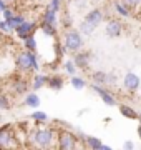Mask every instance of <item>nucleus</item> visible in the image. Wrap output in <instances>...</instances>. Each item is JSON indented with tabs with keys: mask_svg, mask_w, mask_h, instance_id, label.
I'll use <instances>...</instances> for the list:
<instances>
[{
	"mask_svg": "<svg viewBox=\"0 0 141 150\" xmlns=\"http://www.w3.org/2000/svg\"><path fill=\"white\" fill-rule=\"evenodd\" d=\"M28 144L35 149H53L57 144V129L37 123V127L28 132Z\"/></svg>",
	"mask_w": 141,
	"mask_h": 150,
	"instance_id": "obj_1",
	"label": "nucleus"
},
{
	"mask_svg": "<svg viewBox=\"0 0 141 150\" xmlns=\"http://www.w3.org/2000/svg\"><path fill=\"white\" fill-rule=\"evenodd\" d=\"M15 69L23 75L35 74L40 70V60L37 52H30L27 48H22L15 55Z\"/></svg>",
	"mask_w": 141,
	"mask_h": 150,
	"instance_id": "obj_2",
	"label": "nucleus"
},
{
	"mask_svg": "<svg viewBox=\"0 0 141 150\" xmlns=\"http://www.w3.org/2000/svg\"><path fill=\"white\" fill-rule=\"evenodd\" d=\"M61 42H63V47H65L66 54H75V52H78V50H82L85 47V37L82 35L80 30H76L73 27L65 28Z\"/></svg>",
	"mask_w": 141,
	"mask_h": 150,
	"instance_id": "obj_3",
	"label": "nucleus"
},
{
	"mask_svg": "<svg viewBox=\"0 0 141 150\" xmlns=\"http://www.w3.org/2000/svg\"><path fill=\"white\" fill-rule=\"evenodd\" d=\"M80 137L68 129H57V147L60 150L80 149Z\"/></svg>",
	"mask_w": 141,
	"mask_h": 150,
	"instance_id": "obj_4",
	"label": "nucleus"
},
{
	"mask_svg": "<svg viewBox=\"0 0 141 150\" xmlns=\"http://www.w3.org/2000/svg\"><path fill=\"white\" fill-rule=\"evenodd\" d=\"M30 82L27 80V77L23 74H15L12 75L8 82H7V92L13 97H22L28 92Z\"/></svg>",
	"mask_w": 141,
	"mask_h": 150,
	"instance_id": "obj_5",
	"label": "nucleus"
},
{
	"mask_svg": "<svg viewBox=\"0 0 141 150\" xmlns=\"http://www.w3.org/2000/svg\"><path fill=\"white\" fill-rule=\"evenodd\" d=\"M18 147L15 137V127L13 125H2L0 127V149H15Z\"/></svg>",
	"mask_w": 141,
	"mask_h": 150,
	"instance_id": "obj_6",
	"label": "nucleus"
},
{
	"mask_svg": "<svg viewBox=\"0 0 141 150\" xmlns=\"http://www.w3.org/2000/svg\"><path fill=\"white\" fill-rule=\"evenodd\" d=\"M91 80H93V83H98V85L114 87L118 83V77H116L113 72H101V70H96V72L91 74Z\"/></svg>",
	"mask_w": 141,
	"mask_h": 150,
	"instance_id": "obj_7",
	"label": "nucleus"
},
{
	"mask_svg": "<svg viewBox=\"0 0 141 150\" xmlns=\"http://www.w3.org/2000/svg\"><path fill=\"white\" fill-rule=\"evenodd\" d=\"M121 85H123V90L128 92V93H136L141 87V79L140 75L135 74V72H126L123 75V80H121Z\"/></svg>",
	"mask_w": 141,
	"mask_h": 150,
	"instance_id": "obj_8",
	"label": "nucleus"
},
{
	"mask_svg": "<svg viewBox=\"0 0 141 150\" xmlns=\"http://www.w3.org/2000/svg\"><path fill=\"white\" fill-rule=\"evenodd\" d=\"M91 88H93V92H95L101 100H103L105 105H108V107H114V105H118L116 97H114L113 92L110 90V87H103V85H98V83H93Z\"/></svg>",
	"mask_w": 141,
	"mask_h": 150,
	"instance_id": "obj_9",
	"label": "nucleus"
},
{
	"mask_svg": "<svg viewBox=\"0 0 141 150\" xmlns=\"http://www.w3.org/2000/svg\"><path fill=\"white\" fill-rule=\"evenodd\" d=\"M105 33L108 35L110 38H118L125 33V23L121 22L119 17H114V18H110L106 22V27H105Z\"/></svg>",
	"mask_w": 141,
	"mask_h": 150,
	"instance_id": "obj_10",
	"label": "nucleus"
},
{
	"mask_svg": "<svg viewBox=\"0 0 141 150\" xmlns=\"http://www.w3.org/2000/svg\"><path fill=\"white\" fill-rule=\"evenodd\" d=\"M38 28V23L35 20H28V18H25V20L18 25V27L13 30L15 32V35L20 40H25L27 37H30V35H35V32H37Z\"/></svg>",
	"mask_w": 141,
	"mask_h": 150,
	"instance_id": "obj_11",
	"label": "nucleus"
},
{
	"mask_svg": "<svg viewBox=\"0 0 141 150\" xmlns=\"http://www.w3.org/2000/svg\"><path fill=\"white\" fill-rule=\"evenodd\" d=\"M73 57V62H75L76 69L78 70H88L90 69V65H91V54L88 52V50H78L75 54H71Z\"/></svg>",
	"mask_w": 141,
	"mask_h": 150,
	"instance_id": "obj_12",
	"label": "nucleus"
},
{
	"mask_svg": "<svg viewBox=\"0 0 141 150\" xmlns=\"http://www.w3.org/2000/svg\"><path fill=\"white\" fill-rule=\"evenodd\" d=\"M83 20L88 22L90 25H93V27L96 28L101 22L105 20V12L103 8H100V7H95V8H90V10L85 13V17H83Z\"/></svg>",
	"mask_w": 141,
	"mask_h": 150,
	"instance_id": "obj_13",
	"label": "nucleus"
},
{
	"mask_svg": "<svg viewBox=\"0 0 141 150\" xmlns=\"http://www.w3.org/2000/svg\"><path fill=\"white\" fill-rule=\"evenodd\" d=\"M111 7H113L114 13H116L119 18H128V17L133 15V8L126 4L125 0H113Z\"/></svg>",
	"mask_w": 141,
	"mask_h": 150,
	"instance_id": "obj_14",
	"label": "nucleus"
},
{
	"mask_svg": "<svg viewBox=\"0 0 141 150\" xmlns=\"http://www.w3.org/2000/svg\"><path fill=\"white\" fill-rule=\"evenodd\" d=\"M83 145L87 149H91V150H110L111 147L106 144H103V140L98 139V137H91V135H85V139L82 140Z\"/></svg>",
	"mask_w": 141,
	"mask_h": 150,
	"instance_id": "obj_15",
	"label": "nucleus"
},
{
	"mask_svg": "<svg viewBox=\"0 0 141 150\" xmlns=\"http://www.w3.org/2000/svg\"><path fill=\"white\" fill-rule=\"evenodd\" d=\"M47 79H48V75L40 74V70H38V72H35V74H32V80H30V88L37 92V90H40V88L47 87Z\"/></svg>",
	"mask_w": 141,
	"mask_h": 150,
	"instance_id": "obj_16",
	"label": "nucleus"
},
{
	"mask_svg": "<svg viewBox=\"0 0 141 150\" xmlns=\"http://www.w3.org/2000/svg\"><path fill=\"white\" fill-rule=\"evenodd\" d=\"M47 87L52 88V90H55V92H60L65 87V79L60 74H52V75H48V79H47Z\"/></svg>",
	"mask_w": 141,
	"mask_h": 150,
	"instance_id": "obj_17",
	"label": "nucleus"
},
{
	"mask_svg": "<svg viewBox=\"0 0 141 150\" xmlns=\"http://www.w3.org/2000/svg\"><path fill=\"white\" fill-rule=\"evenodd\" d=\"M40 102H42V98L38 97V93L35 90L27 92V93L23 95V105L28 107V108H37L38 105H40Z\"/></svg>",
	"mask_w": 141,
	"mask_h": 150,
	"instance_id": "obj_18",
	"label": "nucleus"
},
{
	"mask_svg": "<svg viewBox=\"0 0 141 150\" xmlns=\"http://www.w3.org/2000/svg\"><path fill=\"white\" fill-rule=\"evenodd\" d=\"M118 110L125 118H130V120H136V118H138V110H136L135 107L128 105V103H119Z\"/></svg>",
	"mask_w": 141,
	"mask_h": 150,
	"instance_id": "obj_19",
	"label": "nucleus"
},
{
	"mask_svg": "<svg viewBox=\"0 0 141 150\" xmlns=\"http://www.w3.org/2000/svg\"><path fill=\"white\" fill-rule=\"evenodd\" d=\"M38 28L42 30V33H43L45 37H58V28H57V25H53V23H43V22H40L38 23Z\"/></svg>",
	"mask_w": 141,
	"mask_h": 150,
	"instance_id": "obj_20",
	"label": "nucleus"
},
{
	"mask_svg": "<svg viewBox=\"0 0 141 150\" xmlns=\"http://www.w3.org/2000/svg\"><path fill=\"white\" fill-rule=\"evenodd\" d=\"M53 52H55V62H60V60H63V57L66 55V50H65V47H63V42H61L58 37H55Z\"/></svg>",
	"mask_w": 141,
	"mask_h": 150,
	"instance_id": "obj_21",
	"label": "nucleus"
},
{
	"mask_svg": "<svg viewBox=\"0 0 141 150\" xmlns=\"http://www.w3.org/2000/svg\"><path fill=\"white\" fill-rule=\"evenodd\" d=\"M40 22L57 25V22H58V13H55L53 10H50V8H47V7H45L43 12H42V18H40Z\"/></svg>",
	"mask_w": 141,
	"mask_h": 150,
	"instance_id": "obj_22",
	"label": "nucleus"
},
{
	"mask_svg": "<svg viewBox=\"0 0 141 150\" xmlns=\"http://www.w3.org/2000/svg\"><path fill=\"white\" fill-rule=\"evenodd\" d=\"M70 85L75 88V90H83L85 87L88 85V82H87V79L85 77H82V75H71L70 77Z\"/></svg>",
	"mask_w": 141,
	"mask_h": 150,
	"instance_id": "obj_23",
	"label": "nucleus"
},
{
	"mask_svg": "<svg viewBox=\"0 0 141 150\" xmlns=\"http://www.w3.org/2000/svg\"><path fill=\"white\" fill-rule=\"evenodd\" d=\"M12 108V95H8V92L0 90V112H7Z\"/></svg>",
	"mask_w": 141,
	"mask_h": 150,
	"instance_id": "obj_24",
	"label": "nucleus"
},
{
	"mask_svg": "<svg viewBox=\"0 0 141 150\" xmlns=\"http://www.w3.org/2000/svg\"><path fill=\"white\" fill-rule=\"evenodd\" d=\"M25 18H27V17L23 15V13H20V12H15V13H13V17H10V18L7 20V23L10 25L12 30H15V28L18 27V25H20V23H22ZM3 20H5V18H3Z\"/></svg>",
	"mask_w": 141,
	"mask_h": 150,
	"instance_id": "obj_25",
	"label": "nucleus"
},
{
	"mask_svg": "<svg viewBox=\"0 0 141 150\" xmlns=\"http://www.w3.org/2000/svg\"><path fill=\"white\" fill-rule=\"evenodd\" d=\"M30 120H33L35 123H47L48 122V113L43 110H35L33 113H30Z\"/></svg>",
	"mask_w": 141,
	"mask_h": 150,
	"instance_id": "obj_26",
	"label": "nucleus"
},
{
	"mask_svg": "<svg viewBox=\"0 0 141 150\" xmlns=\"http://www.w3.org/2000/svg\"><path fill=\"white\" fill-rule=\"evenodd\" d=\"M37 38H35V35H30V37H27L25 40H23V48H27V50H30V52H37Z\"/></svg>",
	"mask_w": 141,
	"mask_h": 150,
	"instance_id": "obj_27",
	"label": "nucleus"
},
{
	"mask_svg": "<svg viewBox=\"0 0 141 150\" xmlns=\"http://www.w3.org/2000/svg\"><path fill=\"white\" fill-rule=\"evenodd\" d=\"M63 69H65V72L68 75H75L76 72H78V69H76V65H75V62H73V59H68V60H65L63 62Z\"/></svg>",
	"mask_w": 141,
	"mask_h": 150,
	"instance_id": "obj_28",
	"label": "nucleus"
},
{
	"mask_svg": "<svg viewBox=\"0 0 141 150\" xmlns=\"http://www.w3.org/2000/svg\"><path fill=\"white\" fill-rule=\"evenodd\" d=\"M60 20H61V25H63V30L65 28H71V25H73V22H71V15L68 10H63V13H61V17H60Z\"/></svg>",
	"mask_w": 141,
	"mask_h": 150,
	"instance_id": "obj_29",
	"label": "nucleus"
},
{
	"mask_svg": "<svg viewBox=\"0 0 141 150\" xmlns=\"http://www.w3.org/2000/svg\"><path fill=\"white\" fill-rule=\"evenodd\" d=\"M96 28L93 27V25H90L88 22H85V20H82V23H80V32H82V35L85 37V35H91L93 32H95Z\"/></svg>",
	"mask_w": 141,
	"mask_h": 150,
	"instance_id": "obj_30",
	"label": "nucleus"
},
{
	"mask_svg": "<svg viewBox=\"0 0 141 150\" xmlns=\"http://www.w3.org/2000/svg\"><path fill=\"white\" fill-rule=\"evenodd\" d=\"M47 8L53 10L55 13H60V10H61V0H50L48 5H47Z\"/></svg>",
	"mask_w": 141,
	"mask_h": 150,
	"instance_id": "obj_31",
	"label": "nucleus"
},
{
	"mask_svg": "<svg viewBox=\"0 0 141 150\" xmlns=\"http://www.w3.org/2000/svg\"><path fill=\"white\" fill-rule=\"evenodd\" d=\"M0 32H2V33H7V35H8V33H12V32H13V30H12V28H10V25L7 23V20H3V18L0 20Z\"/></svg>",
	"mask_w": 141,
	"mask_h": 150,
	"instance_id": "obj_32",
	"label": "nucleus"
},
{
	"mask_svg": "<svg viewBox=\"0 0 141 150\" xmlns=\"http://www.w3.org/2000/svg\"><path fill=\"white\" fill-rule=\"evenodd\" d=\"M126 4L135 10V8H138V7H141V0H125Z\"/></svg>",
	"mask_w": 141,
	"mask_h": 150,
	"instance_id": "obj_33",
	"label": "nucleus"
},
{
	"mask_svg": "<svg viewBox=\"0 0 141 150\" xmlns=\"http://www.w3.org/2000/svg\"><path fill=\"white\" fill-rule=\"evenodd\" d=\"M123 147H125L126 150H133V149H135V144H133L131 140H126L125 144H123Z\"/></svg>",
	"mask_w": 141,
	"mask_h": 150,
	"instance_id": "obj_34",
	"label": "nucleus"
},
{
	"mask_svg": "<svg viewBox=\"0 0 141 150\" xmlns=\"http://www.w3.org/2000/svg\"><path fill=\"white\" fill-rule=\"evenodd\" d=\"M7 7H8V4H7L5 0H0V13H2V12L5 10Z\"/></svg>",
	"mask_w": 141,
	"mask_h": 150,
	"instance_id": "obj_35",
	"label": "nucleus"
},
{
	"mask_svg": "<svg viewBox=\"0 0 141 150\" xmlns=\"http://www.w3.org/2000/svg\"><path fill=\"white\" fill-rule=\"evenodd\" d=\"M136 135H138V139L141 140V123L138 122V127H136Z\"/></svg>",
	"mask_w": 141,
	"mask_h": 150,
	"instance_id": "obj_36",
	"label": "nucleus"
},
{
	"mask_svg": "<svg viewBox=\"0 0 141 150\" xmlns=\"http://www.w3.org/2000/svg\"><path fill=\"white\" fill-rule=\"evenodd\" d=\"M5 2H7V4H8V5H12V7H13V5H17V4H18V0H5Z\"/></svg>",
	"mask_w": 141,
	"mask_h": 150,
	"instance_id": "obj_37",
	"label": "nucleus"
},
{
	"mask_svg": "<svg viewBox=\"0 0 141 150\" xmlns=\"http://www.w3.org/2000/svg\"><path fill=\"white\" fill-rule=\"evenodd\" d=\"M136 120H138V122L141 123V113H140V112H138V118H136Z\"/></svg>",
	"mask_w": 141,
	"mask_h": 150,
	"instance_id": "obj_38",
	"label": "nucleus"
},
{
	"mask_svg": "<svg viewBox=\"0 0 141 150\" xmlns=\"http://www.w3.org/2000/svg\"><path fill=\"white\" fill-rule=\"evenodd\" d=\"M32 2H37V4H38V2H42V0H32Z\"/></svg>",
	"mask_w": 141,
	"mask_h": 150,
	"instance_id": "obj_39",
	"label": "nucleus"
}]
</instances>
